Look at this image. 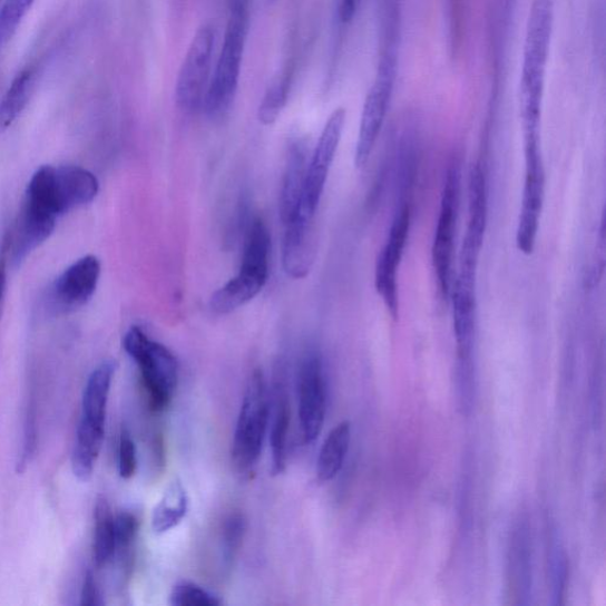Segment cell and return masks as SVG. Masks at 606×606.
Wrapping results in <instances>:
<instances>
[{"label": "cell", "mask_w": 606, "mask_h": 606, "mask_svg": "<svg viewBox=\"0 0 606 606\" xmlns=\"http://www.w3.org/2000/svg\"><path fill=\"white\" fill-rule=\"evenodd\" d=\"M525 183L517 227L520 253L532 255L536 250L545 201L546 174L540 145L524 146Z\"/></svg>", "instance_id": "obj_9"}, {"label": "cell", "mask_w": 606, "mask_h": 606, "mask_svg": "<svg viewBox=\"0 0 606 606\" xmlns=\"http://www.w3.org/2000/svg\"><path fill=\"white\" fill-rule=\"evenodd\" d=\"M95 538L94 558L98 566L106 565L116 555V530L110 506L105 497H99L94 511Z\"/></svg>", "instance_id": "obj_26"}, {"label": "cell", "mask_w": 606, "mask_h": 606, "mask_svg": "<svg viewBox=\"0 0 606 606\" xmlns=\"http://www.w3.org/2000/svg\"><path fill=\"white\" fill-rule=\"evenodd\" d=\"M8 238L6 237L2 250H0V316H2L7 293V262H8Z\"/></svg>", "instance_id": "obj_35"}, {"label": "cell", "mask_w": 606, "mask_h": 606, "mask_svg": "<svg viewBox=\"0 0 606 606\" xmlns=\"http://www.w3.org/2000/svg\"><path fill=\"white\" fill-rule=\"evenodd\" d=\"M488 222V188L480 164L471 167L468 182V226L461 253L479 256Z\"/></svg>", "instance_id": "obj_17"}, {"label": "cell", "mask_w": 606, "mask_h": 606, "mask_svg": "<svg viewBox=\"0 0 606 606\" xmlns=\"http://www.w3.org/2000/svg\"><path fill=\"white\" fill-rule=\"evenodd\" d=\"M4 2H6V0H0V9H2Z\"/></svg>", "instance_id": "obj_38"}, {"label": "cell", "mask_w": 606, "mask_h": 606, "mask_svg": "<svg viewBox=\"0 0 606 606\" xmlns=\"http://www.w3.org/2000/svg\"><path fill=\"white\" fill-rule=\"evenodd\" d=\"M555 27V0H534L522 53L520 114L524 144L540 143L546 72Z\"/></svg>", "instance_id": "obj_1"}, {"label": "cell", "mask_w": 606, "mask_h": 606, "mask_svg": "<svg viewBox=\"0 0 606 606\" xmlns=\"http://www.w3.org/2000/svg\"><path fill=\"white\" fill-rule=\"evenodd\" d=\"M362 0H340V18L343 23L352 22Z\"/></svg>", "instance_id": "obj_36"}, {"label": "cell", "mask_w": 606, "mask_h": 606, "mask_svg": "<svg viewBox=\"0 0 606 606\" xmlns=\"http://www.w3.org/2000/svg\"><path fill=\"white\" fill-rule=\"evenodd\" d=\"M246 532V519L242 514L227 517L222 530V558L225 567L234 564Z\"/></svg>", "instance_id": "obj_28"}, {"label": "cell", "mask_w": 606, "mask_h": 606, "mask_svg": "<svg viewBox=\"0 0 606 606\" xmlns=\"http://www.w3.org/2000/svg\"><path fill=\"white\" fill-rule=\"evenodd\" d=\"M36 448V412L35 408H30L27 417L26 436H25V450L22 454V461L19 466H26Z\"/></svg>", "instance_id": "obj_34"}, {"label": "cell", "mask_w": 606, "mask_h": 606, "mask_svg": "<svg viewBox=\"0 0 606 606\" xmlns=\"http://www.w3.org/2000/svg\"><path fill=\"white\" fill-rule=\"evenodd\" d=\"M169 603L174 606H218L222 600L202 586L184 581L174 587Z\"/></svg>", "instance_id": "obj_30"}, {"label": "cell", "mask_w": 606, "mask_h": 606, "mask_svg": "<svg viewBox=\"0 0 606 606\" xmlns=\"http://www.w3.org/2000/svg\"><path fill=\"white\" fill-rule=\"evenodd\" d=\"M101 263L92 255L76 261L52 283L49 306L55 313H70L87 305L97 291Z\"/></svg>", "instance_id": "obj_13"}, {"label": "cell", "mask_w": 606, "mask_h": 606, "mask_svg": "<svg viewBox=\"0 0 606 606\" xmlns=\"http://www.w3.org/2000/svg\"><path fill=\"white\" fill-rule=\"evenodd\" d=\"M297 395L303 439L306 443H312L324 428L328 410L324 364L315 352L302 359L297 377Z\"/></svg>", "instance_id": "obj_10"}, {"label": "cell", "mask_w": 606, "mask_h": 606, "mask_svg": "<svg viewBox=\"0 0 606 606\" xmlns=\"http://www.w3.org/2000/svg\"><path fill=\"white\" fill-rule=\"evenodd\" d=\"M231 10L250 9L251 0H229Z\"/></svg>", "instance_id": "obj_37"}, {"label": "cell", "mask_w": 606, "mask_h": 606, "mask_svg": "<svg viewBox=\"0 0 606 606\" xmlns=\"http://www.w3.org/2000/svg\"><path fill=\"white\" fill-rule=\"evenodd\" d=\"M116 370V362L107 360L92 371L85 390L82 420L105 428L108 395Z\"/></svg>", "instance_id": "obj_20"}, {"label": "cell", "mask_w": 606, "mask_h": 606, "mask_svg": "<svg viewBox=\"0 0 606 606\" xmlns=\"http://www.w3.org/2000/svg\"><path fill=\"white\" fill-rule=\"evenodd\" d=\"M55 184L65 214L92 202L99 193L97 177L81 166L55 167Z\"/></svg>", "instance_id": "obj_19"}, {"label": "cell", "mask_w": 606, "mask_h": 606, "mask_svg": "<svg viewBox=\"0 0 606 606\" xmlns=\"http://www.w3.org/2000/svg\"><path fill=\"white\" fill-rule=\"evenodd\" d=\"M478 265L460 262L457 278L451 283L450 300L454 339L461 362H468L477 326Z\"/></svg>", "instance_id": "obj_14"}, {"label": "cell", "mask_w": 606, "mask_h": 606, "mask_svg": "<svg viewBox=\"0 0 606 606\" xmlns=\"http://www.w3.org/2000/svg\"><path fill=\"white\" fill-rule=\"evenodd\" d=\"M461 169L458 164L449 166L444 179L440 216L432 242V265L438 276L440 291L449 299L452 283V257L454 235L460 212Z\"/></svg>", "instance_id": "obj_7"}, {"label": "cell", "mask_w": 606, "mask_h": 606, "mask_svg": "<svg viewBox=\"0 0 606 606\" xmlns=\"http://www.w3.org/2000/svg\"><path fill=\"white\" fill-rule=\"evenodd\" d=\"M114 530H116V553L127 556L133 544L136 543L139 519L131 511H121L117 518H114Z\"/></svg>", "instance_id": "obj_31"}, {"label": "cell", "mask_w": 606, "mask_h": 606, "mask_svg": "<svg viewBox=\"0 0 606 606\" xmlns=\"http://www.w3.org/2000/svg\"><path fill=\"white\" fill-rule=\"evenodd\" d=\"M286 226L282 262L289 276L301 280L312 271L315 258L314 217L299 213Z\"/></svg>", "instance_id": "obj_15"}, {"label": "cell", "mask_w": 606, "mask_h": 606, "mask_svg": "<svg viewBox=\"0 0 606 606\" xmlns=\"http://www.w3.org/2000/svg\"><path fill=\"white\" fill-rule=\"evenodd\" d=\"M270 413L267 383L262 371L255 370L245 389L232 448L233 462L242 473L251 472L260 460Z\"/></svg>", "instance_id": "obj_5"}, {"label": "cell", "mask_w": 606, "mask_h": 606, "mask_svg": "<svg viewBox=\"0 0 606 606\" xmlns=\"http://www.w3.org/2000/svg\"><path fill=\"white\" fill-rule=\"evenodd\" d=\"M124 349L140 369L150 409L165 410L178 385L179 366L175 354L137 326L126 333Z\"/></svg>", "instance_id": "obj_4"}, {"label": "cell", "mask_w": 606, "mask_h": 606, "mask_svg": "<svg viewBox=\"0 0 606 606\" xmlns=\"http://www.w3.org/2000/svg\"><path fill=\"white\" fill-rule=\"evenodd\" d=\"M262 280L238 273L214 293L211 307L217 314H229L252 301L265 286Z\"/></svg>", "instance_id": "obj_23"}, {"label": "cell", "mask_w": 606, "mask_h": 606, "mask_svg": "<svg viewBox=\"0 0 606 606\" xmlns=\"http://www.w3.org/2000/svg\"><path fill=\"white\" fill-rule=\"evenodd\" d=\"M105 439V428L94 426L81 420L78 429V441H76L71 465L75 477L81 481L91 478L95 461H97Z\"/></svg>", "instance_id": "obj_22"}, {"label": "cell", "mask_w": 606, "mask_h": 606, "mask_svg": "<svg viewBox=\"0 0 606 606\" xmlns=\"http://www.w3.org/2000/svg\"><path fill=\"white\" fill-rule=\"evenodd\" d=\"M35 0H6L0 9V49L9 43Z\"/></svg>", "instance_id": "obj_29"}, {"label": "cell", "mask_w": 606, "mask_h": 606, "mask_svg": "<svg viewBox=\"0 0 606 606\" xmlns=\"http://www.w3.org/2000/svg\"><path fill=\"white\" fill-rule=\"evenodd\" d=\"M307 166L306 144L296 140L290 146L282 179L280 217L284 225L292 222L300 213Z\"/></svg>", "instance_id": "obj_18"}, {"label": "cell", "mask_w": 606, "mask_h": 606, "mask_svg": "<svg viewBox=\"0 0 606 606\" xmlns=\"http://www.w3.org/2000/svg\"><path fill=\"white\" fill-rule=\"evenodd\" d=\"M63 213L55 184V167L38 168L30 179L14 231L8 236V254L13 263H21L55 231Z\"/></svg>", "instance_id": "obj_2"}, {"label": "cell", "mask_w": 606, "mask_h": 606, "mask_svg": "<svg viewBox=\"0 0 606 606\" xmlns=\"http://www.w3.org/2000/svg\"><path fill=\"white\" fill-rule=\"evenodd\" d=\"M351 443V423L344 421L339 423L328 436L319 452L316 463V476L320 482L332 481L348 457Z\"/></svg>", "instance_id": "obj_21"}, {"label": "cell", "mask_w": 606, "mask_h": 606, "mask_svg": "<svg viewBox=\"0 0 606 606\" xmlns=\"http://www.w3.org/2000/svg\"><path fill=\"white\" fill-rule=\"evenodd\" d=\"M81 605L84 606H100L104 605L102 596L100 594L97 580L91 571H87L85 576Z\"/></svg>", "instance_id": "obj_33"}, {"label": "cell", "mask_w": 606, "mask_h": 606, "mask_svg": "<svg viewBox=\"0 0 606 606\" xmlns=\"http://www.w3.org/2000/svg\"><path fill=\"white\" fill-rule=\"evenodd\" d=\"M291 81L289 75L281 76L274 80L258 108V120L265 126L273 125L280 117L281 111L286 107L290 97Z\"/></svg>", "instance_id": "obj_27"}, {"label": "cell", "mask_w": 606, "mask_h": 606, "mask_svg": "<svg viewBox=\"0 0 606 606\" xmlns=\"http://www.w3.org/2000/svg\"><path fill=\"white\" fill-rule=\"evenodd\" d=\"M137 448L127 429H123L119 447V473L125 480L130 479L137 471Z\"/></svg>", "instance_id": "obj_32"}, {"label": "cell", "mask_w": 606, "mask_h": 606, "mask_svg": "<svg viewBox=\"0 0 606 606\" xmlns=\"http://www.w3.org/2000/svg\"><path fill=\"white\" fill-rule=\"evenodd\" d=\"M381 40V55H379L375 78L366 95L362 118H360L354 154L356 168H362L369 163L388 116L397 79L400 23L382 22Z\"/></svg>", "instance_id": "obj_3"}, {"label": "cell", "mask_w": 606, "mask_h": 606, "mask_svg": "<svg viewBox=\"0 0 606 606\" xmlns=\"http://www.w3.org/2000/svg\"><path fill=\"white\" fill-rule=\"evenodd\" d=\"M215 40V28L203 25L188 47L176 85V100L184 111L194 113L203 108L212 80Z\"/></svg>", "instance_id": "obj_8"}, {"label": "cell", "mask_w": 606, "mask_h": 606, "mask_svg": "<svg viewBox=\"0 0 606 606\" xmlns=\"http://www.w3.org/2000/svg\"><path fill=\"white\" fill-rule=\"evenodd\" d=\"M248 29L250 9L231 10L222 50L203 104L207 116H221L234 102Z\"/></svg>", "instance_id": "obj_6"}, {"label": "cell", "mask_w": 606, "mask_h": 606, "mask_svg": "<svg viewBox=\"0 0 606 606\" xmlns=\"http://www.w3.org/2000/svg\"><path fill=\"white\" fill-rule=\"evenodd\" d=\"M346 123L345 108H338L322 129L312 160L307 166L305 188H303L300 213L315 217L316 208L324 194L330 169L343 137Z\"/></svg>", "instance_id": "obj_11"}, {"label": "cell", "mask_w": 606, "mask_h": 606, "mask_svg": "<svg viewBox=\"0 0 606 606\" xmlns=\"http://www.w3.org/2000/svg\"><path fill=\"white\" fill-rule=\"evenodd\" d=\"M35 72L25 69L19 72L0 101V131L7 130L21 116L32 94Z\"/></svg>", "instance_id": "obj_25"}, {"label": "cell", "mask_w": 606, "mask_h": 606, "mask_svg": "<svg viewBox=\"0 0 606 606\" xmlns=\"http://www.w3.org/2000/svg\"><path fill=\"white\" fill-rule=\"evenodd\" d=\"M411 214L408 205L398 211L393 217L389 236L381 254L375 263L374 284L379 295L382 296L384 305L397 320L400 313V299H398L397 270L405 250L410 232Z\"/></svg>", "instance_id": "obj_12"}, {"label": "cell", "mask_w": 606, "mask_h": 606, "mask_svg": "<svg viewBox=\"0 0 606 606\" xmlns=\"http://www.w3.org/2000/svg\"><path fill=\"white\" fill-rule=\"evenodd\" d=\"M188 510V497L185 487L179 479L170 482L159 504L152 515V528L158 535L168 532L177 527L186 517Z\"/></svg>", "instance_id": "obj_24"}, {"label": "cell", "mask_w": 606, "mask_h": 606, "mask_svg": "<svg viewBox=\"0 0 606 606\" xmlns=\"http://www.w3.org/2000/svg\"><path fill=\"white\" fill-rule=\"evenodd\" d=\"M286 371L280 364L275 369L271 398V446L274 476H280L287 466L289 432L291 424V404L286 382Z\"/></svg>", "instance_id": "obj_16"}]
</instances>
